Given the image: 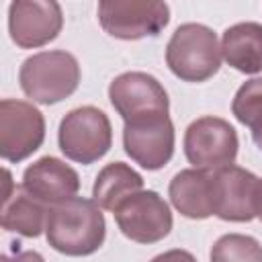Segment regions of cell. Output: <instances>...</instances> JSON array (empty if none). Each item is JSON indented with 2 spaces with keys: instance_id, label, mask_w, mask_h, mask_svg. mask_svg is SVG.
Here are the masks:
<instances>
[{
  "instance_id": "1",
  "label": "cell",
  "mask_w": 262,
  "mask_h": 262,
  "mask_svg": "<svg viewBox=\"0 0 262 262\" xmlns=\"http://www.w3.org/2000/svg\"><path fill=\"white\" fill-rule=\"evenodd\" d=\"M45 237L47 244L59 254L90 256L104 244V215L92 199H68L49 207Z\"/></svg>"
},
{
  "instance_id": "2",
  "label": "cell",
  "mask_w": 262,
  "mask_h": 262,
  "mask_svg": "<svg viewBox=\"0 0 262 262\" xmlns=\"http://www.w3.org/2000/svg\"><path fill=\"white\" fill-rule=\"evenodd\" d=\"M221 59L217 33L201 23L180 25L166 45V63L182 82H207L219 72Z\"/></svg>"
},
{
  "instance_id": "3",
  "label": "cell",
  "mask_w": 262,
  "mask_h": 262,
  "mask_svg": "<svg viewBox=\"0 0 262 262\" xmlns=\"http://www.w3.org/2000/svg\"><path fill=\"white\" fill-rule=\"evenodd\" d=\"M18 82L33 102L55 104L76 92L80 84V66L70 51H39L23 61Z\"/></svg>"
},
{
  "instance_id": "4",
  "label": "cell",
  "mask_w": 262,
  "mask_h": 262,
  "mask_svg": "<svg viewBox=\"0 0 262 262\" xmlns=\"http://www.w3.org/2000/svg\"><path fill=\"white\" fill-rule=\"evenodd\" d=\"M57 143L68 160L84 166L94 164L104 158L113 145L111 121L96 106H78L61 119Z\"/></svg>"
},
{
  "instance_id": "5",
  "label": "cell",
  "mask_w": 262,
  "mask_h": 262,
  "mask_svg": "<svg viewBox=\"0 0 262 262\" xmlns=\"http://www.w3.org/2000/svg\"><path fill=\"white\" fill-rule=\"evenodd\" d=\"M96 12L104 33L123 41L156 37L170 23V6L158 0H102Z\"/></svg>"
},
{
  "instance_id": "6",
  "label": "cell",
  "mask_w": 262,
  "mask_h": 262,
  "mask_svg": "<svg viewBox=\"0 0 262 262\" xmlns=\"http://www.w3.org/2000/svg\"><path fill=\"white\" fill-rule=\"evenodd\" d=\"M45 139L43 113L27 100H0V156L18 164L33 156Z\"/></svg>"
},
{
  "instance_id": "7",
  "label": "cell",
  "mask_w": 262,
  "mask_h": 262,
  "mask_svg": "<svg viewBox=\"0 0 262 262\" xmlns=\"http://www.w3.org/2000/svg\"><path fill=\"white\" fill-rule=\"evenodd\" d=\"M237 133L219 117H201L186 127L184 156L192 168L219 170L231 166L237 158Z\"/></svg>"
},
{
  "instance_id": "8",
  "label": "cell",
  "mask_w": 262,
  "mask_h": 262,
  "mask_svg": "<svg viewBox=\"0 0 262 262\" xmlns=\"http://www.w3.org/2000/svg\"><path fill=\"white\" fill-rule=\"evenodd\" d=\"M123 147L145 170L164 168L174 156V123L168 113L145 115L125 121Z\"/></svg>"
},
{
  "instance_id": "9",
  "label": "cell",
  "mask_w": 262,
  "mask_h": 262,
  "mask_svg": "<svg viewBox=\"0 0 262 262\" xmlns=\"http://www.w3.org/2000/svg\"><path fill=\"white\" fill-rule=\"evenodd\" d=\"M115 221L125 237L137 244L162 242L172 231V211L156 190H139L115 211Z\"/></svg>"
},
{
  "instance_id": "10",
  "label": "cell",
  "mask_w": 262,
  "mask_h": 262,
  "mask_svg": "<svg viewBox=\"0 0 262 262\" xmlns=\"http://www.w3.org/2000/svg\"><path fill=\"white\" fill-rule=\"evenodd\" d=\"M63 12L55 0H14L8 6V33L20 49H35L57 39Z\"/></svg>"
},
{
  "instance_id": "11",
  "label": "cell",
  "mask_w": 262,
  "mask_h": 262,
  "mask_svg": "<svg viewBox=\"0 0 262 262\" xmlns=\"http://www.w3.org/2000/svg\"><path fill=\"white\" fill-rule=\"evenodd\" d=\"M108 98L113 108L123 121H131L145 115L168 113L170 100L164 86L145 72H125L119 74L108 84Z\"/></svg>"
},
{
  "instance_id": "12",
  "label": "cell",
  "mask_w": 262,
  "mask_h": 262,
  "mask_svg": "<svg viewBox=\"0 0 262 262\" xmlns=\"http://www.w3.org/2000/svg\"><path fill=\"white\" fill-rule=\"evenodd\" d=\"M215 172V215L223 221L246 223L256 217L260 178L235 164Z\"/></svg>"
},
{
  "instance_id": "13",
  "label": "cell",
  "mask_w": 262,
  "mask_h": 262,
  "mask_svg": "<svg viewBox=\"0 0 262 262\" xmlns=\"http://www.w3.org/2000/svg\"><path fill=\"white\" fill-rule=\"evenodd\" d=\"M23 188L47 207L74 199L80 190L78 172L53 156H43L23 172Z\"/></svg>"
},
{
  "instance_id": "14",
  "label": "cell",
  "mask_w": 262,
  "mask_h": 262,
  "mask_svg": "<svg viewBox=\"0 0 262 262\" xmlns=\"http://www.w3.org/2000/svg\"><path fill=\"white\" fill-rule=\"evenodd\" d=\"M172 207L188 219L215 215V172L201 168L180 170L168 186Z\"/></svg>"
},
{
  "instance_id": "15",
  "label": "cell",
  "mask_w": 262,
  "mask_h": 262,
  "mask_svg": "<svg viewBox=\"0 0 262 262\" xmlns=\"http://www.w3.org/2000/svg\"><path fill=\"white\" fill-rule=\"evenodd\" d=\"M6 190H4V205H2V227L6 231L37 237L45 231L49 207L29 194L23 184L12 188L10 172L6 170Z\"/></svg>"
},
{
  "instance_id": "16",
  "label": "cell",
  "mask_w": 262,
  "mask_h": 262,
  "mask_svg": "<svg viewBox=\"0 0 262 262\" xmlns=\"http://www.w3.org/2000/svg\"><path fill=\"white\" fill-rule=\"evenodd\" d=\"M221 55L242 74L262 72V25L246 20L227 27L221 37Z\"/></svg>"
},
{
  "instance_id": "17",
  "label": "cell",
  "mask_w": 262,
  "mask_h": 262,
  "mask_svg": "<svg viewBox=\"0 0 262 262\" xmlns=\"http://www.w3.org/2000/svg\"><path fill=\"white\" fill-rule=\"evenodd\" d=\"M143 190V178L125 162L106 164L94 180L92 201L106 211H115L125 199Z\"/></svg>"
},
{
  "instance_id": "18",
  "label": "cell",
  "mask_w": 262,
  "mask_h": 262,
  "mask_svg": "<svg viewBox=\"0 0 262 262\" xmlns=\"http://www.w3.org/2000/svg\"><path fill=\"white\" fill-rule=\"evenodd\" d=\"M211 262H262V246L244 233H225L211 248Z\"/></svg>"
},
{
  "instance_id": "19",
  "label": "cell",
  "mask_w": 262,
  "mask_h": 262,
  "mask_svg": "<svg viewBox=\"0 0 262 262\" xmlns=\"http://www.w3.org/2000/svg\"><path fill=\"white\" fill-rule=\"evenodd\" d=\"M233 117L250 131L262 127V76L244 82L231 102Z\"/></svg>"
},
{
  "instance_id": "20",
  "label": "cell",
  "mask_w": 262,
  "mask_h": 262,
  "mask_svg": "<svg viewBox=\"0 0 262 262\" xmlns=\"http://www.w3.org/2000/svg\"><path fill=\"white\" fill-rule=\"evenodd\" d=\"M149 262H196V258L186 252V250H180V248H174V250H168L164 254H158L154 256Z\"/></svg>"
},
{
  "instance_id": "21",
  "label": "cell",
  "mask_w": 262,
  "mask_h": 262,
  "mask_svg": "<svg viewBox=\"0 0 262 262\" xmlns=\"http://www.w3.org/2000/svg\"><path fill=\"white\" fill-rule=\"evenodd\" d=\"M0 262H45L43 256L35 250H16L12 254H2V260Z\"/></svg>"
},
{
  "instance_id": "22",
  "label": "cell",
  "mask_w": 262,
  "mask_h": 262,
  "mask_svg": "<svg viewBox=\"0 0 262 262\" xmlns=\"http://www.w3.org/2000/svg\"><path fill=\"white\" fill-rule=\"evenodd\" d=\"M256 217L262 221V178H260V186H258V205H256Z\"/></svg>"
},
{
  "instance_id": "23",
  "label": "cell",
  "mask_w": 262,
  "mask_h": 262,
  "mask_svg": "<svg viewBox=\"0 0 262 262\" xmlns=\"http://www.w3.org/2000/svg\"><path fill=\"white\" fill-rule=\"evenodd\" d=\"M252 139H254V143L258 145V149L262 151V127L256 129V131H252Z\"/></svg>"
}]
</instances>
